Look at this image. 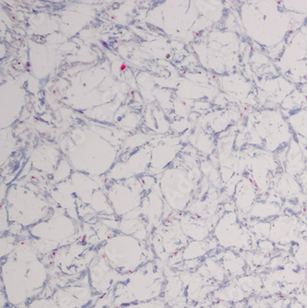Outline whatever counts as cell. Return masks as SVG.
<instances>
[{
	"label": "cell",
	"mask_w": 307,
	"mask_h": 308,
	"mask_svg": "<svg viewBox=\"0 0 307 308\" xmlns=\"http://www.w3.org/2000/svg\"><path fill=\"white\" fill-rule=\"evenodd\" d=\"M284 168L285 172L289 175L298 177L301 176L304 171L307 170L306 158L302 153V148L297 139L294 138L289 145L284 159Z\"/></svg>",
	"instance_id": "cell-10"
},
{
	"label": "cell",
	"mask_w": 307,
	"mask_h": 308,
	"mask_svg": "<svg viewBox=\"0 0 307 308\" xmlns=\"http://www.w3.org/2000/svg\"><path fill=\"white\" fill-rule=\"evenodd\" d=\"M232 303L225 301H219L213 308H232Z\"/></svg>",
	"instance_id": "cell-20"
},
{
	"label": "cell",
	"mask_w": 307,
	"mask_h": 308,
	"mask_svg": "<svg viewBox=\"0 0 307 308\" xmlns=\"http://www.w3.org/2000/svg\"><path fill=\"white\" fill-rule=\"evenodd\" d=\"M258 190L248 176H241L233 193V204L237 211L243 214H250L251 209L257 201Z\"/></svg>",
	"instance_id": "cell-8"
},
{
	"label": "cell",
	"mask_w": 307,
	"mask_h": 308,
	"mask_svg": "<svg viewBox=\"0 0 307 308\" xmlns=\"http://www.w3.org/2000/svg\"><path fill=\"white\" fill-rule=\"evenodd\" d=\"M27 231L29 238L40 256H46L59 248L79 242L82 237V227L77 226L71 221L65 223L53 221L39 223Z\"/></svg>",
	"instance_id": "cell-4"
},
{
	"label": "cell",
	"mask_w": 307,
	"mask_h": 308,
	"mask_svg": "<svg viewBox=\"0 0 307 308\" xmlns=\"http://www.w3.org/2000/svg\"><path fill=\"white\" fill-rule=\"evenodd\" d=\"M215 295L219 301H225L232 303H241L248 297L246 292L237 283L226 285L217 290Z\"/></svg>",
	"instance_id": "cell-14"
},
{
	"label": "cell",
	"mask_w": 307,
	"mask_h": 308,
	"mask_svg": "<svg viewBox=\"0 0 307 308\" xmlns=\"http://www.w3.org/2000/svg\"><path fill=\"white\" fill-rule=\"evenodd\" d=\"M271 307L272 308H284L285 307V302H284V300H281V299H279V300H275L273 303H272V305H271Z\"/></svg>",
	"instance_id": "cell-21"
},
{
	"label": "cell",
	"mask_w": 307,
	"mask_h": 308,
	"mask_svg": "<svg viewBox=\"0 0 307 308\" xmlns=\"http://www.w3.org/2000/svg\"><path fill=\"white\" fill-rule=\"evenodd\" d=\"M180 226L191 241H205L212 233L215 224L208 219H187L186 221L182 220Z\"/></svg>",
	"instance_id": "cell-9"
},
{
	"label": "cell",
	"mask_w": 307,
	"mask_h": 308,
	"mask_svg": "<svg viewBox=\"0 0 307 308\" xmlns=\"http://www.w3.org/2000/svg\"><path fill=\"white\" fill-rule=\"evenodd\" d=\"M305 285H307V275H306V279H305Z\"/></svg>",
	"instance_id": "cell-24"
},
{
	"label": "cell",
	"mask_w": 307,
	"mask_h": 308,
	"mask_svg": "<svg viewBox=\"0 0 307 308\" xmlns=\"http://www.w3.org/2000/svg\"><path fill=\"white\" fill-rule=\"evenodd\" d=\"M237 13L246 37L273 61L307 20L305 15L285 10L281 2L276 1L244 2Z\"/></svg>",
	"instance_id": "cell-1"
},
{
	"label": "cell",
	"mask_w": 307,
	"mask_h": 308,
	"mask_svg": "<svg viewBox=\"0 0 307 308\" xmlns=\"http://www.w3.org/2000/svg\"><path fill=\"white\" fill-rule=\"evenodd\" d=\"M289 124L295 138H303L307 140V108L298 110L287 116Z\"/></svg>",
	"instance_id": "cell-15"
},
{
	"label": "cell",
	"mask_w": 307,
	"mask_h": 308,
	"mask_svg": "<svg viewBox=\"0 0 307 308\" xmlns=\"http://www.w3.org/2000/svg\"><path fill=\"white\" fill-rule=\"evenodd\" d=\"M274 185L276 193L279 195L281 199L287 200L298 199V201H301L302 196L305 194L302 191V186L300 185L297 177L291 176L286 172H284L277 177Z\"/></svg>",
	"instance_id": "cell-11"
},
{
	"label": "cell",
	"mask_w": 307,
	"mask_h": 308,
	"mask_svg": "<svg viewBox=\"0 0 307 308\" xmlns=\"http://www.w3.org/2000/svg\"><path fill=\"white\" fill-rule=\"evenodd\" d=\"M204 264L208 268L209 276L213 280H216L218 282H223L224 280H226L228 273L220 261L211 256L210 257L208 256L204 261Z\"/></svg>",
	"instance_id": "cell-18"
},
{
	"label": "cell",
	"mask_w": 307,
	"mask_h": 308,
	"mask_svg": "<svg viewBox=\"0 0 307 308\" xmlns=\"http://www.w3.org/2000/svg\"><path fill=\"white\" fill-rule=\"evenodd\" d=\"M290 255L302 269L307 268V238L301 235L289 246Z\"/></svg>",
	"instance_id": "cell-16"
},
{
	"label": "cell",
	"mask_w": 307,
	"mask_h": 308,
	"mask_svg": "<svg viewBox=\"0 0 307 308\" xmlns=\"http://www.w3.org/2000/svg\"><path fill=\"white\" fill-rule=\"evenodd\" d=\"M220 255V258H214L222 263L228 275L237 278L246 275L248 266L240 253H237V250L233 249H224V251H222Z\"/></svg>",
	"instance_id": "cell-12"
},
{
	"label": "cell",
	"mask_w": 307,
	"mask_h": 308,
	"mask_svg": "<svg viewBox=\"0 0 307 308\" xmlns=\"http://www.w3.org/2000/svg\"><path fill=\"white\" fill-rule=\"evenodd\" d=\"M289 308H306L304 305H302V303H299L298 301H293V302H291L290 303V305H289Z\"/></svg>",
	"instance_id": "cell-22"
},
{
	"label": "cell",
	"mask_w": 307,
	"mask_h": 308,
	"mask_svg": "<svg viewBox=\"0 0 307 308\" xmlns=\"http://www.w3.org/2000/svg\"><path fill=\"white\" fill-rule=\"evenodd\" d=\"M281 214V207L277 203L257 200L251 209L250 215L255 221H270Z\"/></svg>",
	"instance_id": "cell-13"
},
{
	"label": "cell",
	"mask_w": 307,
	"mask_h": 308,
	"mask_svg": "<svg viewBox=\"0 0 307 308\" xmlns=\"http://www.w3.org/2000/svg\"><path fill=\"white\" fill-rule=\"evenodd\" d=\"M274 64L278 72L294 85L307 83V21L293 34Z\"/></svg>",
	"instance_id": "cell-3"
},
{
	"label": "cell",
	"mask_w": 307,
	"mask_h": 308,
	"mask_svg": "<svg viewBox=\"0 0 307 308\" xmlns=\"http://www.w3.org/2000/svg\"><path fill=\"white\" fill-rule=\"evenodd\" d=\"M237 283L247 294H258L263 291V279L256 274L241 276L237 278Z\"/></svg>",
	"instance_id": "cell-17"
},
{
	"label": "cell",
	"mask_w": 307,
	"mask_h": 308,
	"mask_svg": "<svg viewBox=\"0 0 307 308\" xmlns=\"http://www.w3.org/2000/svg\"><path fill=\"white\" fill-rule=\"evenodd\" d=\"M306 21H307V20H306Z\"/></svg>",
	"instance_id": "cell-26"
},
{
	"label": "cell",
	"mask_w": 307,
	"mask_h": 308,
	"mask_svg": "<svg viewBox=\"0 0 307 308\" xmlns=\"http://www.w3.org/2000/svg\"><path fill=\"white\" fill-rule=\"evenodd\" d=\"M126 67H127V66H126V65H125V64H124L123 66H121V70H122V72H123L124 69H125V68H126Z\"/></svg>",
	"instance_id": "cell-23"
},
{
	"label": "cell",
	"mask_w": 307,
	"mask_h": 308,
	"mask_svg": "<svg viewBox=\"0 0 307 308\" xmlns=\"http://www.w3.org/2000/svg\"><path fill=\"white\" fill-rule=\"evenodd\" d=\"M150 242L155 256H160L163 260L182 251L190 241L182 231L179 223L177 226L155 227L151 232Z\"/></svg>",
	"instance_id": "cell-5"
},
{
	"label": "cell",
	"mask_w": 307,
	"mask_h": 308,
	"mask_svg": "<svg viewBox=\"0 0 307 308\" xmlns=\"http://www.w3.org/2000/svg\"><path fill=\"white\" fill-rule=\"evenodd\" d=\"M306 203H307V202H306Z\"/></svg>",
	"instance_id": "cell-25"
},
{
	"label": "cell",
	"mask_w": 307,
	"mask_h": 308,
	"mask_svg": "<svg viewBox=\"0 0 307 308\" xmlns=\"http://www.w3.org/2000/svg\"><path fill=\"white\" fill-rule=\"evenodd\" d=\"M305 224L292 215L280 214L270 221L269 239L277 247H289L301 236L302 227Z\"/></svg>",
	"instance_id": "cell-7"
},
{
	"label": "cell",
	"mask_w": 307,
	"mask_h": 308,
	"mask_svg": "<svg viewBox=\"0 0 307 308\" xmlns=\"http://www.w3.org/2000/svg\"><path fill=\"white\" fill-rule=\"evenodd\" d=\"M98 252L113 268L121 270L136 269L156 256L150 241H141L120 232L104 243Z\"/></svg>",
	"instance_id": "cell-2"
},
{
	"label": "cell",
	"mask_w": 307,
	"mask_h": 308,
	"mask_svg": "<svg viewBox=\"0 0 307 308\" xmlns=\"http://www.w3.org/2000/svg\"><path fill=\"white\" fill-rule=\"evenodd\" d=\"M277 247H278L275 245L274 243L270 240L269 238L259 239L256 241V249L268 256H270L272 253H274Z\"/></svg>",
	"instance_id": "cell-19"
},
{
	"label": "cell",
	"mask_w": 307,
	"mask_h": 308,
	"mask_svg": "<svg viewBox=\"0 0 307 308\" xmlns=\"http://www.w3.org/2000/svg\"><path fill=\"white\" fill-rule=\"evenodd\" d=\"M249 230L240 218L239 212L225 211L213 229V236L219 247L223 249L237 250L243 235Z\"/></svg>",
	"instance_id": "cell-6"
}]
</instances>
